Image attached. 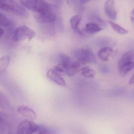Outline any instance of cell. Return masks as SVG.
<instances>
[{
  "instance_id": "6da1fadb",
  "label": "cell",
  "mask_w": 134,
  "mask_h": 134,
  "mask_svg": "<svg viewBox=\"0 0 134 134\" xmlns=\"http://www.w3.org/2000/svg\"><path fill=\"white\" fill-rule=\"evenodd\" d=\"M22 4L25 8L40 14L47 13L57 7L43 0H24Z\"/></svg>"
},
{
  "instance_id": "7a4b0ae2",
  "label": "cell",
  "mask_w": 134,
  "mask_h": 134,
  "mask_svg": "<svg viewBox=\"0 0 134 134\" xmlns=\"http://www.w3.org/2000/svg\"><path fill=\"white\" fill-rule=\"evenodd\" d=\"M0 9L24 19H27L29 16L25 9L13 1H0Z\"/></svg>"
},
{
  "instance_id": "3957f363",
  "label": "cell",
  "mask_w": 134,
  "mask_h": 134,
  "mask_svg": "<svg viewBox=\"0 0 134 134\" xmlns=\"http://www.w3.org/2000/svg\"><path fill=\"white\" fill-rule=\"evenodd\" d=\"M118 70L121 76H124L134 68V50L127 52L118 63Z\"/></svg>"
},
{
  "instance_id": "277c9868",
  "label": "cell",
  "mask_w": 134,
  "mask_h": 134,
  "mask_svg": "<svg viewBox=\"0 0 134 134\" xmlns=\"http://www.w3.org/2000/svg\"><path fill=\"white\" fill-rule=\"evenodd\" d=\"M36 34L33 30L26 26H23L16 28L13 34V39L15 41L18 42L28 40L30 41L34 38Z\"/></svg>"
},
{
  "instance_id": "5b68a950",
  "label": "cell",
  "mask_w": 134,
  "mask_h": 134,
  "mask_svg": "<svg viewBox=\"0 0 134 134\" xmlns=\"http://www.w3.org/2000/svg\"><path fill=\"white\" fill-rule=\"evenodd\" d=\"M74 56L83 65L87 63L96 64L97 60L93 53L87 49H79L74 52Z\"/></svg>"
},
{
  "instance_id": "8992f818",
  "label": "cell",
  "mask_w": 134,
  "mask_h": 134,
  "mask_svg": "<svg viewBox=\"0 0 134 134\" xmlns=\"http://www.w3.org/2000/svg\"><path fill=\"white\" fill-rule=\"evenodd\" d=\"M40 126L31 120H25L21 121L18 126L17 134H31L38 131Z\"/></svg>"
},
{
  "instance_id": "52a82bcc",
  "label": "cell",
  "mask_w": 134,
  "mask_h": 134,
  "mask_svg": "<svg viewBox=\"0 0 134 134\" xmlns=\"http://www.w3.org/2000/svg\"><path fill=\"white\" fill-rule=\"evenodd\" d=\"M57 8L44 14L35 13V17L38 23L42 24L51 23L55 22L57 19L56 15Z\"/></svg>"
},
{
  "instance_id": "ba28073f",
  "label": "cell",
  "mask_w": 134,
  "mask_h": 134,
  "mask_svg": "<svg viewBox=\"0 0 134 134\" xmlns=\"http://www.w3.org/2000/svg\"><path fill=\"white\" fill-rule=\"evenodd\" d=\"M104 10L106 15L109 19L113 20L116 19L117 13L115 8L114 1H106L105 4Z\"/></svg>"
},
{
  "instance_id": "9c48e42d",
  "label": "cell",
  "mask_w": 134,
  "mask_h": 134,
  "mask_svg": "<svg viewBox=\"0 0 134 134\" xmlns=\"http://www.w3.org/2000/svg\"><path fill=\"white\" fill-rule=\"evenodd\" d=\"M17 111L21 116L31 120H35L37 118L34 111L28 106L25 105L20 106L17 109Z\"/></svg>"
},
{
  "instance_id": "30bf717a",
  "label": "cell",
  "mask_w": 134,
  "mask_h": 134,
  "mask_svg": "<svg viewBox=\"0 0 134 134\" xmlns=\"http://www.w3.org/2000/svg\"><path fill=\"white\" fill-rule=\"evenodd\" d=\"M46 75L49 79L57 85L61 86L66 85V82L61 75L55 72L53 69L49 70L47 71Z\"/></svg>"
},
{
  "instance_id": "8fae6325",
  "label": "cell",
  "mask_w": 134,
  "mask_h": 134,
  "mask_svg": "<svg viewBox=\"0 0 134 134\" xmlns=\"http://www.w3.org/2000/svg\"><path fill=\"white\" fill-rule=\"evenodd\" d=\"M83 65L79 61L72 62L65 69V74L69 76H72L80 71L81 67Z\"/></svg>"
},
{
  "instance_id": "7c38bea8",
  "label": "cell",
  "mask_w": 134,
  "mask_h": 134,
  "mask_svg": "<svg viewBox=\"0 0 134 134\" xmlns=\"http://www.w3.org/2000/svg\"><path fill=\"white\" fill-rule=\"evenodd\" d=\"M113 52V49L111 47H105L98 52V55L102 60L107 61L108 60L109 57L112 53Z\"/></svg>"
},
{
  "instance_id": "4fadbf2b",
  "label": "cell",
  "mask_w": 134,
  "mask_h": 134,
  "mask_svg": "<svg viewBox=\"0 0 134 134\" xmlns=\"http://www.w3.org/2000/svg\"><path fill=\"white\" fill-rule=\"evenodd\" d=\"M102 28L94 23H88L86 24L85 30L88 34H93L102 30Z\"/></svg>"
},
{
  "instance_id": "5bb4252c",
  "label": "cell",
  "mask_w": 134,
  "mask_h": 134,
  "mask_svg": "<svg viewBox=\"0 0 134 134\" xmlns=\"http://www.w3.org/2000/svg\"><path fill=\"white\" fill-rule=\"evenodd\" d=\"M81 20V16L79 15H75L70 19V23L72 30L79 31V26Z\"/></svg>"
},
{
  "instance_id": "9a60e30c",
  "label": "cell",
  "mask_w": 134,
  "mask_h": 134,
  "mask_svg": "<svg viewBox=\"0 0 134 134\" xmlns=\"http://www.w3.org/2000/svg\"><path fill=\"white\" fill-rule=\"evenodd\" d=\"M10 57L5 56L0 59V73L3 72L7 69L10 62Z\"/></svg>"
},
{
  "instance_id": "2e32d148",
  "label": "cell",
  "mask_w": 134,
  "mask_h": 134,
  "mask_svg": "<svg viewBox=\"0 0 134 134\" xmlns=\"http://www.w3.org/2000/svg\"><path fill=\"white\" fill-rule=\"evenodd\" d=\"M109 23L110 24L112 28L119 34H126L128 32V31L126 29L120 26V25L112 22V21H108Z\"/></svg>"
},
{
  "instance_id": "e0dca14e",
  "label": "cell",
  "mask_w": 134,
  "mask_h": 134,
  "mask_svg": "<svg viewBox=\"0 0 134 134\" xmlns=\"http://www.w3.org/2000/svg\"><path fill=\"white\" fill-rule=\"evenodd\" d=\"M59 61L60 64L62 65L65 69V71L66 68L72 62L70 57L64 54H61L59 56Z\"/></svg>"
},
{
  "instance_id": "ac0fdd59",
  "label": "cell",
  "mask_w": 134,
  "mask_h": 134,
  "mask_svg": "<svg viewBox=\"0 0 134 134\" xmlns=\"http://www.w3.org/2000/svg\"><path fill=\"white\" fill-rule=\"evenodd\" d=\"M82 74L86 78H93L95 75V72L89 67H83L81 69Z\"/></svg>"
},
{
  "instance_id": "d6986e66",
  "label": "cell",
  "mask_w": 134,
  "mask_h": 134,
  "mask_svg": "<svg viewBox=\"0 0 134 134\" xmlns=\"http://www.w3.org/2000/svg\"><path fill=\"white\" fill-rule=\"evenodd\" d=\"M38 134H56V132L52 128L42 125L40 126Z\"/></svg>"
},
{
  "instance_id": "ffe728a7",
  "label": "cell",
  "mask_w": 134,
  "mask_h": 134,
  "mask_svg": "<svg viewBox=\"0 0 134 134\" xmlns=\"http://www.w3.org/2000/svg\"><path fill=\"white\" fill-rule=\"evenodd\" d=\"M11 24V21L9 19L3 14L0 13V27L8 26Z\"/></svg>"
},
{
  "instance_id": "44dd1931",
  "label": "cell",
  "mask_w": 134,
  "mask_h": 134,
  "mask_svg": "<svg viewBox=\"0 0 134 134\" xmlns=\"http://www.w3.org/2000/svg\"><path fill=\"white\" fill-rule=\"evenodd\" d=\"M52 69L55 72L60 75H61L63 74H65V69L64 67L60 64L55 66L53 67V69Z\"/></svg>"
},
{
  "instance_id": "7402d4cb",
  "label": "cell",
  "mask_w": 134,
  "mask_h": 134,
  "mask_svg": "<svg viewBox=\"0 0 134 134\" xmlns=\"http://www.w3.org/2000/svg\"><path fill=\"white\" fill-rule=\"evenodd\" d=\"M101 70L102 71V72H104V73H106V72H108L109 71V69L108 67H106V66H105V65L102 66Z\"/></svg>"
},
{
  "instance_id": "603a6c76",
  "label": "cell",
  "mask_w": 134,
  "mask_h": 134,
  "mask_svg": "<svg viewBox=\"0 0 134 134\" xmlns=\"http://www.w3.org/2000/svg\"><path fill=\"white\" fill-rule=\"evenodd\" d=\"M134 83V74L133 75L132 77H131V78L130 79V82H129V84H133Z\"/></svg>"
},
{
  "instance_id": "cb8c5ba5",
  "label": "cell",
  "mask_w": 134,
  "mask_h": 134,
  "mask_svg": "<svg viewBox=\"0 0 134 134\" xmlns=\"http://www.w3.org/2000/svg\"><path fill=\"white\" fill-rule=\"evenodd\" d=\"M5 117L4 115L1 112H0V120L4 121Z\"/></svg>"
},
{
  "instance_id": "d4e9b609",
  "label": "cell",
  "mask_w": 134,
  "mask_h": 134,
  "mask_svg": "<svg viewBox=\"0 0 134 134\" xmlns=\"http://www.w3.org/2000/svg\"><path fill=\"white\" fill-rule=\"evenodd\" d=\"M3 33H4V30L2 28L0 27V39L2 35H3Z\"/></svg>"
},
{
  "instance_id": "484cf974",
  "label": "cell",
  "mask_w": 134,
  "mask_h": 134,
  "mask_svg": "<svg viewBox=\"0 0 134 134\" xmlns=\"http://www.w3.org/2000/svg\"><path fill=\"white\" fill-rule=\"evenodd\" d=\"M131 20L134 23V16L132 17H131Z\"/></svg>"
},
{
  "instance_id": "4316f807",
  "label": "cell",
  "mask_w": 134,
  "mask_h": 134,
  "mask_svg": "<svg viewBox=\"0 0 134 134\" xmlns=\"http://www.w3.org/2000/svg\"><path fill=\"white\" fill-rule=\"evenodd\" d=\"M131 13H132V14H133V15H134V9H133V11H132Z\"/></svg>"
}]
</instances>
